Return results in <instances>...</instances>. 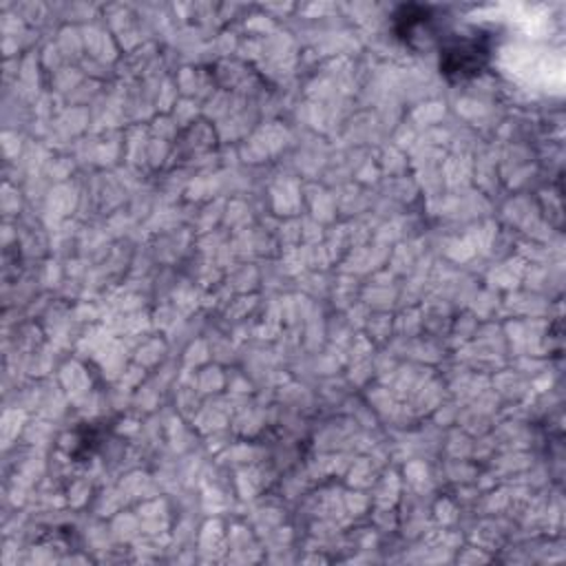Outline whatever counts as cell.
I'll return each instance as SVG.
<instances>
[{"instance_id": "6da1fadb", "label": "cell", "mask_w": 566, "mask_h": 566, "mask_svg": "<svg viewBox=\"0 0 566 566\" xmlns=\"http://www.w3.org/2000/svg\"><path fill=\"white\" fill-rule=\"evenodd\" d=\"M495 35L493 31L473 29L460 35H444L440 42V75L451 82H469L478 77L491 62Z\"/></svg>"}, {"instance_id": "7a4b0ae2", "label": "cell", "mask_w": 566, "mask_h": 566, "mask_svg": "<svg viewBox=\"0 0 566 566\" xmlns=\"http://www.w3.org/2000/svg\"><path fill=\"white\" fill-rule=\"evenodd\" d=\"M394 35L411 51L429 49L444 40V20L429 4H400L394 11Z\"/></svg>"}]
</instances>
